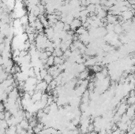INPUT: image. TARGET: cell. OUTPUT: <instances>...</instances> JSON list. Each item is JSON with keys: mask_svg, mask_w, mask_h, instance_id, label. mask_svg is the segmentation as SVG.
<instances>
[{"mask_svg": "<svg viewBox=\"0 0 135 134\" xmlns=\"http://www.w3.org/2000/svg\"><path fill=\"white\" fill-rule=\"evenodd\" d=\"M123 27L120 24L118 23V24H116L114 25V31L113 32H115V33L120 34V33H123Z\"/></svg>", "mask_w": 135, "mask_h": 134, "instance_id": "cell-4", "label": "cell"}, {"mask_svg": "<svg viewBox=\"0 0 135 134\" xmlns=\"http://www.w3.org/2000/svg\"><path fill=\"white\" fill-rule=\"evenodd\" d=\"M44 81L48 84H50L53 80V77L51 74L48 73V74L44 77Z\"/></svg>", "mask_w": 135, "mask_h": 134, "instance_id": "cell-9", "label": "cell"}, {"mask_svg": "<svg viewBox=\"0 0 135 134\" xmlns=\"http://www.w3.org/2000/svg\"><path fill=\"white\" fill-rule=\"evenodd\" d=\"M70 29L71 30H76L77 28H79L80 26H81V22L80 19L74 18V20L70 24Z\"/></svg>", "mask_w": 135, "mask_h": 134, "instance_id": "cell-1", "label": "cell"}, {"mask_svg": "<svg viewBox=\"0 0 135 134\" xmlns=\"http://www.w3.org/2000/svg\"><path fill=\"white\" fill-rule=\"evenodd\" d=\"M19 125H21V127L24 130H26L28 127H29V123H28V121H27V119H25V118L23 120H21V122L19 123Z\"/></svg>", "mask_w": 135, "mask_h": 134, "instance_id": "cell-5", "label": "cell"}, {"mask_svg": "<svg viewBox=\"0 0 135 134\" xmlns=\"http://www.w3.org/2000/svg\"><path fill=\"white\" fill-rule=\"evenodd\" d=\"M85 32H87V29H85V27H83L82 25L80 26L79 28H77V29H76V33L78 34V35H81V34H83L85 33Z\"/></svg>", "mask_w": 135, "mask_h": 134, "instance_id": "cell-10", "label": "cell"}, {"mask_svg": "<svg viewBox=\"0 0 135 134\" xmlns=\"http://www.w3.org/2000/svg\"><path fill=\"white\" fill-rule=\"evenodd\" d=\"M126 109H127V106L126 103H122L119 105V107L118 108V112H117V114L119 115H123V114H125L126 111Z\"/></svg>", "mask_w": 135, "mask_h": 134, "instance_id": "cell-2", "label": "cell"}, {"mask_svg": "<svg viewBox=\"0 0 135 134\" xmlns=\"http://www.w3.org/2000/svg\"><path fill=\"white\" fill-rule=\"evenodd\" d=\"M111 134H121V130L119 129H117L115 130H112V133Z\"/></svg>", "mask_w": 135, "mask_h": 134, "instance_id": "cell-13", "label": "cell"}, {"mask_svg": "<svg viewBox=\"0 0 135 134\" xmlns=\"http://www.w3.org/2000/svg\"><path fill=\"white\" fill-rule=\"evenodd\" d=\"M134 101H135V99L134 96H129V99L127 100V103L130 105H134Z\"/></svg>", "mask_w": 135, "mask_h": 134, "instance_id": "cell-11", "label": "cell"}, {"mask_svg": "<svg viewBox=\"0 0 135 134\" xmlns=\"http://www.w3.org/2000/svg\"><path fill=\"white\" fill-rule=\"evenodd\" d=\"M88 76V70H84V71L81 72L79 74H78V77H79V79L80 80H85L86 79Z\"/></svg>", "mask_w": 135, "mask_h": 134, "instance_id": "cell-6", "label": "cell"}, {"mask_svg": "<svg viewBox=\"0 0 135 134\" xmlns=\"http://www.w3.org/2000/svg\"><path fill=\"white\" fill-rule=\"evenodd\" d=\"M63 31H65V32H68L70 29V24H67V23H64V25H63V29H62Z\"/></svg>", "mask_w": 135, "mask_h": 134, "instance_id": "cell-12", "label": "cell"}, {"mask_svg": "<svg viewBox=\"0 0 135 134\" xmlns=\"http://www.w3.org/2000/svg\"><path fill=\"white\" fill-rule=\"evenodd\" d=\"M126 114L130 118L134 117V105H130L129 107H127L126 111Z\"/></svg>", "mask_w": 135, "mask_h": 134, "instance_id": "cell-3", "label": "cell"}, {"mask_svg": "<svg viewBox=\"0 0 135 134\" xmlns=\"http://www.w3.org/2000/svg\"><path fill=\"white\" fill-rule=\"evenodd\" d=\"M20 21V23L21 24H23V25H28V17L24 15L21 17Z\"/></svg>", "mask_w": 135, "mask_h": 134, "instance_id": "cell-8", "label": "cell"}, {"mask_svg": "<svg viewBox=\"0 0 135 134\" xmlns=\"http://www.w3.org/2000/svg\"><path fill=\"white\" fill-rule=\"evenodd\" d=\"M46 65H48V66H51L54 65V56L51 55L48 57L47 58V62H46Z\"/></svg>", "mask_w": 135, "mask_h": 134, "instance_id": "cell-7", "label": "cell"}]
</instances>
